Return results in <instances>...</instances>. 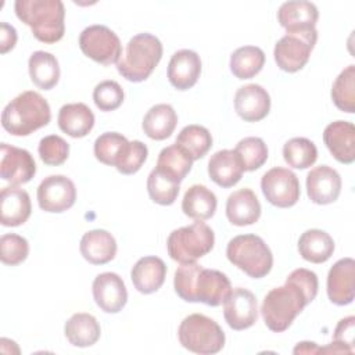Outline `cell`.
Segmentation results:
<instances>
[{"instance_id":"6da1fadb","label":"cell","mask_w":355,"mask_h":355,"mask_svg":"<svg viewBox=\"0 0 355 355\" xmlns=\"http://www.w3.org/2000/svg\"><path fill=\"white\" fill-rule=\"evenodd\" d=\"M15 15L28 25L33 36L51 44L62 39L65 32V8L60 0H17Z\"/></svg>"},{"instance_id":"7a4b0ae2","label":"cell","mask_w":355,"mask_h":355,"mask_svg":"<svg viewBox=\"0 0 355 355\" xmlns=\"http://www.w3.org/2000/svg\"><path fill=\"white\" fill-rule=\"evenodd\" d=\"M50 119L51 111L47 100L33 90L14 97L1 114V125L12 136H28L49 125Z\"/></svg>"},{"instance_id":"3957f363","label":"cell","mask_w":355,"mask_h":355,"mask_svg":"<svg viewBox=\"0 0 355 355\" xmlns=\"http://www.w3.org/2000/svg\"><path fill=\"white\" fill-rule=\"evenodd\" d=\"M162 58V44L151 33H137L126 44L119 61L118 73L129 82H143L155 69Z\"/></svg>"},{"instance_id":"277c9868","label":"cell","mask_w":355,"mask_h":355,"mask_svg":"<svg viewBox=\"0 0 355 355\" xmlns=\"http://www.w3.org/2000/svg\"><path fill=\"white\" fill-rule=\"evenodd\" d=\"M308 304L300 288L286 282L284 286L275 287L265 295L261 305L262 319L269 330L282 333L291 326Z\"/></svg>"},{"instance_id":"5b68a950","label":"cell","mask_w":355,"mask_h":355,"mask_svg":"<svg viewBox=\"0 0 355 355\" xmlns=\"http://www.w3.org/2000/svg\"><path fill=\"white\" fill-rule=\"evenodd\" d=\"M227 259L252 279L265 277L273 266L268 244L257 234H239L226 247Z\"/></svg>"},{"instance_id":"8992f818","label":"cell","mask_w":355,"mask_h":355,"mask_svg":"<svg viewBox=\"0 0 355 355\" xmlns=\"http://www.w3.org/2000/svg\"><path fill=\"white\" fill-rule=\"evenodd\" d=\"M214 230L202 220H196L189 226L172 230L166 240V248L173 261L190 263L207 255L214 248Z\"/></svg>"},{"instance_id":"52a82bcc","label":"cell","mask_w":355,"mask_h":355,"mask_svg":"<svg viewBox=\"0 0 355 355\" xmlns=\"http://www.w3.org/2000/svg\"><path fill=\"white\" fill-rule=\"evenodd\" d=\"M178 337L183 348L200 355L218 354L226 340L220 326L202 313L186 316L180 322Z\"/></svg>"},{"instance_id":"ba28073f","label":"cell","mask_w":355,"mask_h":355,"mask_svg":"<svg viewBox=\"0 0 355 355\" xmlns=\"http://www.w3.org/2000/svg\"><path fill=\"white\" fill-rule=\"evenodd\" d=\"M318 40V31L287 32L277 40L273 49V55L277 67L284 72H297L302 69Z\"/></svg>"},{"instance_id":"9c48e42d","label":"cell","mask_w":355,"mask_h":355,"mask_svg":"<svg viewBox=\"0 0 355 355\" xmlns=\"http://www.w3.org/2000/svg\"><path fill=\"white\" fill-rule=\"evenodd\" d=\"M79 47L86 57L103 65L116 64L122 55L118 35L105 25L85 28L79 35Z\"/></svg>"},{"instance_id":"30bf717a","label":"cell","mask_w":355,"mask_h":355,"mask_svg":"<svg viewBox=\"0 0 355 355\" xmlns=\"http://www.w3.org/2000/svg\"><path fill=\"white\" fill-rule=\"evenodd\" d=\"M261 190L272 205L277 208H290L300 200V180L297 175L283 166H275L263 173Z\"/></svg>"},{"instance_id":"8fae6325","label":"cell","mask_w":355,"mask_h":355,"mask_svg":"<svg viewBox=\"0 0 355 355\" xmlns=\"http://www.w3.org/2000/svg\"><path fill=\"white\" fill-rule=\"evenodd\" d=\"M76 200L73 182L64 175H50L37 187V204L44 212L60 214L69 209Z\"/></svg>"},{"instance_id":"7c38bea8","label":"cell","mask_w":355,"mask_h":355,"mask_svg":"<svg viewBox=\"0 0 355 355\" xmlns=\"http://www.w3.org/2000/svg\"><path fill=\"white\" fill-rule=\"evenodd\" d=\"M223 316L233 330H245L258 319V304L255 295L243 287L232 288L223 301Z\"/></svg>"},{"instance_id":"4fadbf2b","label":"cell","mask_w":355,"mask_h":355,"mask_svg":"<svg viewBox=\"0 0 355 355\" xmlns=\"http://www.w3.org/2000/svg\"><path fill=\"white\" fill-rule=\"evenodd\" d=\"M0 150V175L3 180L10 182L11 186L24 184L32 180L36 173V162L28 150L7 143H1Z\"/></svg>"},{"instance_id":"5bb4252c","label":"cell","mask_w":355,"mask_h":355,"mask_svg":"<svg viewBox=\"0 0 355 355\" xmlns=\"http://www.w3.org/2000/svg\"><path fill=\"white\" fill-rule=\"evenodd\" d=\"M93 298L105 313H118L126 305L128 291L122 277L114 272H104L94 277Z\"/></svg>"},{"instance_id":"9a60e30c","label":"cell","mask_w":355,"mask_h":355,"mask_svg":"<svg viewBox=\"0 0 355 355\" xmlns=\"http://www.w3.org/2000/svg\"><path fill=\"white\" fill-rule=\"evenodd\" d=\"M341 178L329 165H319L306 175V193L312 202L326 205L334 202L341 193Z\"/></svg>"},{"instance_id":"2e32d148","label":"cell","mask_w":355,"mask_h":355,"mask_svg":"<svg viewBox=\"0 0 355 355\" xmlns=\"http://www.w3.org/2000/svg\"><path fill=\"white\" fill-rule=\"evenodd\" d=\"M230 291L232 284L225 273L201 266L194 283V302L219 306L227 298Z\"/></svg>"},{"instance_id":"e0dca14e","label":"cell","mask_w":355,"mask_h":355,"mask_svg":"<svg viewBox=\"0 0 355 355\" xmlns=\"http://www.w3.org/2000/svg\"><path fill=\"white\" fill-rule=\"evenodd\" d=\"M234 110L245 122L262 121L270 111V96L261 85L241 86L234 94Z\"/></svg>"},{"instance_id":"ac0fdd59","label":"cell","mask_w":355,"mask_h":355,"mask_svg":"<svg viewBox=\"0 0 355 355\" xmlns=\"http://www.w3.org/2000/svg\"><path fill=\"white\" fill-rule=\"evenodd\" d=\"M201 73L200 55L189 49H182L173 53L168 64V80L169 83L183 92L193 87Z\"/></svg>"},{"instance_id":"d6986e66","label":"cell","mask_w":355,"mask_h":355,"mask_svg":"<svg viewBox=\"0 0 355 355\" xmlns=\"http://www.w3.org/2000/svg\"><path fill=\"white\" fill-rule=\"evenodd\" d=\"M323 141L330 154L341 164L355 159V126L348 121H334L323 130Z\"/></svg>"},{"instance_id":"ffe728a7","label":"cell","mask_w":355,"mask_h":355,"mask_svg":"<svg viewBox=\"0 0 355 355\" xmlns=\"http://www.w3.org/2000/svg\"><path fill=\"white\" fill-rule=\"evenodd\" d=\"M355 262L352 258L338 259L327 273V295L336 305H348L354 301Z\"/></svg>"},{"instance_id":"44dd1931","label":"cell","mask_w":355,"mask_h":355,"mask_svg":"<svg viewBox=\"0 0 355 355\" xmlns=\"http://www.w3.org/2000/svg\"><path fill=\"white\" fill-rule=\"evenodd\" d=\"M319 11L311 1H286L279 7L277 21L282 28L290 32H306L316 29Z\"/></svg>"},{"instance_id":"7402d4cb","label":"cell","mask_w":355,"mask_h":355,"mask_svg":"<svg viewBox=\"0 0 355 355\" xmlns=\"http://www.w3.org/2000/svg\"><path fill=\"white\" fill-rule=\"evenodd\" d=\"M32 212L29 194L17 186L1 189L0 194V222L3 226L14 227L25 223Z\"/></svg>"},{"instance_id":"603a6c76","label":"cell","mask_w":355,"mask_h":355,"mask_svg":"<svg viewBox=\"0 0 355 355\" xmlns=\"http://www.w3.org/2000/svg\"><path fill=\"white\" fill-rule=\"evenodd\" d=\"M244 168L234 150H219L208 161V175L214 183L223 189L233 187L243 176Z\"/></svg>"},{"instance_id":"cb8c5ba5","label":"cell","mask_w":355,"mask_h":355,"mask_svg":"<svg viewBox=\"0 0 355 355\" xmlns=\"http://www.w3.org/2000/svg\"><path fill=\"white\" fill-rule=\"evenodd\" d=\"M166 276L165 262L154 255L140 258L130 270L135 288L141 294H151L161 288Z\"/></svg>"},{"instance_id":"d4e9b609","label":"cell","mask_w":355,"mask_h":355,"mask_svg":"<svg viewBox=\"0 0 355 355\" xmlns=\"http://www.w3.org/2000/svg\"><path fill=\"white\" fill-rule=\"evenodd\" d=\"M226 216L234 226L254 225L261 216V204L255 193L248 187L233 191L226 200Z\"/></svg>"},{"instance_id":"484cf974","label":"cell","mask_w":355,"mask_h":355,"mask_svg":"<svg viewBox=\"0 0 355 355\" xmlns=\"http://www.w3.org/2000/svg\"><path fill=\"white\" fill-rule=\"evenodd\" d=\"M79 250L87 262L93 265H104L115 258L116 241L110 232L94 229L82 236Z\"/></svg>"},{"instance_id":"4316f807","label":"cell","mask_w":355,"mask_h":355,"mask_svg":"<svg viewBox=\"0 0 355 355\" xmlns=\"http://www.w3.org/2000/svg\"><path fill=\"white\" fill-rule=\"evenodd\" d=\"M58 128L73 139L85 137L94 126V114L85 103L65 104L58 111Z\"/></svg>"},{"instance_id":"83f0119b","label":"cell","mask_w":355,"mask_h":355,"mask_svg":"<svg viewBox=\"0 0 355 355\" xmlns=\"http://www.w3.org/2000/svg\"><path fill=\"white\" fill-rule=\"evenodd\" d=\"M64 333L69 344L79 348L92 347L100 338L101 329L97 319L85 312L73 313L64 326Z\"/></svg>"},{"instance_id":"f1b7e54d","label":"cell","mask_w":355,"mask_h":355,"mask_svg":"<svg viewBox=\"0 0 355 355\" xmlns=\"http://www.w3.org/2000/svg\"><path fill=\"white\" fill-rule=\"evenodd\" d=\"M216 196L204 184L190 186L182 200L183 214L196 220H207L212 218L216 211Z\"/></svg>"},{"instance_id":"f546056e","label":"cell","mask_w":355,"mask_h":355,"mask_svg":"<svg viewBox=\"0 0 355 355\" xmlns=\"http://www.w3.org/2000/svg\"><path fill=\"white\" fill-rule=\"evenodd\" d=\"M298 252L308 262L323 263L334 252V240L324 230L308 229L298 239Z\"/></svg>"},{"instance_id":"4dcf8cb0","label":"cell","mask_w":355,"mask_h":355,"mask_svg":"<svg viewBox=\"0 0 355 355\" xmlns=\"http://www.w3.org/2000/svg\"><path fill=\"white\" fill-rule=\"evenodd\" d=\"M178 123V115L169 104L153 105L143 118V132L153 140H165L169 137Z\"/></svg>"},{"instance_id":"1f68e13d","label":"cell","mask_w":355,"mask_h":355,"mask_svg":"<svg viewBox=\"0 0 355 355\" xmlns=\"http://www.w3.org/2000/svg\"><path fill=\"white\" fill-rule=\"evenodd\" d=\"M28 71L31 80L42 90L53 89L60 80V65L55 58L49 51H35L29 57Z\"/></svg>"},{"instance_id":"d6a6232c","label":"cell","mask_w":355,"mask_h":355,"mask_svg":"<svg viewBox=\"0 0 355 355\" xmlns=\"http://www.w3.org/2000/svg\"><path fill=\"white\" fill-rule=\"evenodd\" d=\"M265 64V53L257 46H243L230 55V71L237 79H251L261 72Z\"/></svg>"},{"instance_id":"836d02e7","label":"cell","mask_w":355,"mask_h":355,"mask_svg":"<svg viewBox=\"0 0 355 355\" xmlns=\"http://www.w3.org/2000/svg\"><path fill=\"white\" fill-rule=\"evenodd\" d=\"M191 166L193 159L178 144H172L159 151L155 168L172 180L180 183L191 171Z\"/></svg>"},{"instance_id":"e575fe53","label":"cell","mask_w":355,"mask_h":355,"mask_svg":"<svg viewBox=\"0 0 355 355\" xmlns=\"http://www.w3.org/2000/svg\"><path fill=\"white\" fill-rule=\"evenodd\" d=\"M175 144L196 161L209 151L212 147V136L209 130L201 125H187L179 132Z\"/></svg>"},{"instance_id":"d590c367","label":"cell","mask_w":355,"mask_h":355,"mask_svg":"<svg viewBox=\"0 0 355 355\" xmlns=\"http://www.w3.org/2000/svg\"><path fill=\"white\" fill-rule=\"evenodd\" d=\"M283 158L291 168L306 169L316 162L318 148L306 137H293L283 146Z\"/></svg>"},{"instance_id":"8d00e7d4","label":"cell","mask_w":355,"mask_h":355,"mask_svg":"<svg viewBox=\"0 0 355 355\" xmlns=\"http://www.w3.org/2000/svg\"><path fill=\"white\" fill-rule=\"evenodd\" d=\"M331 100L344 112L355 111V65H348L336 78L331 86Z\"/></svg>"},{"instance_id":"74e56055","label":"cell","mask_w":355,"mask_h":355,"mask_svg":"<svg viewBox=\"0 0 355 355\" xmlns=\"http://www.w3.org/2000/svg\"><path fill=\"white\" fill-rule=\"evenodd\" d=\"M180 183L172 180L157 168L147 178V191L150 198L159 205H172L179 194Z\"/></svg>"},{"instance_id":"f35d334b","label":"cell","mask_w":355,"mask_h":355,"mask_svg":"<svg viewBox=\"0 0 355 355\" xmlns=\"http://www.w3.org/2000/svg\"><path fill=\"white\" fill-rule=\"evenodd\" d=\"M128 143L129 140L123 135L118 132H105L94 141V155L100 162L115 166Z\"/></svg>"},{"instance_id":"ab89813d","label":"cell","mask_w":355,"mask_h":355,"mask_svg":"<svg viewBox=\"0 0 355 355\" xmlns=\"http://www.w3.org/2000/svg\"><path fill=\"white\" fill-rule=\"evenodd\" d=\"M234 151L241 159L244 171L259 169L268 159V147L261 137H244L237 144Z\"/></svg>"},{"instance_id":"60d3db41","label":"cell","mask_w":355,"mask_h":355,"mask_svg":"<svg viewBox=\"0 0 355 355\" xmlns=\"http://www.w3.org/2000/svg\"><path fill=\"white\" fill-rule=\"evenodd\" d=\"M29 254L28 240L15 233H6L0 239V258L4 265L22 263Z\"/></svg>"},{"instance_id":"b9f144b4","label":"cell","mask_w":355,"mask_h":355,"mask_svg":"<svg viewBox=\"0 0 355 355\" xmlns=\"http://www.w3.org/2000/svg\"><path fill=\"white\" fill-rule=\"evenodd\" d=\"M40 159L50 166L64 164L69 155V144L58 135L44 136L37 147Z\"/></svg>"},{"instance_id":"7bdbcfd3","label":"cell","mask_w":355,"mask_h":355,"mask_svg":"<svg viewBox=\"0 0 355 355\" xmlns=\"http://www.w3.org/2000/svg\"><path fill=\"white\" fill-rule=\"evenodd\" d=\"M123 89L115 80H103L93 90V101L100 111L116 110L123 103Z\"/></svg>"},{"instance_id":"ee69618b","label":"cell","mask_w":355,"mask_h":355,"mask_svg":"<svg viewBox=\"0 0 355 355\" xmlns=\"http://www.w3.org/2000/svg\"><path fill=\"white\" fill-rule=\"evenodd\" d=\"M147 146L140 140H132L128 143L115 168L122 175H133L143 166V164L147 159Z\"/></svg>"},{"instance_id":"f6af8a7d","label":"cell","mask_w":355,"mask_h":355,"mask_svg":"<svg viewBox=\"0 0 355 355\" xmlns=\"http://www.w3.org/2000/svg\"><path fill=\"white\" fill-rule=\"evenodd\" d=\"M201 265L197 262L190 263H180L175 270L173 277V287L176 294L187 302H194V283Z\"/></svg>"},{"instance_id":"bcb514c9","label":"cell","mask_w":355,"mask_h":355,"mask_svg":"<svg viewBox=\"0 0 355 355\" xmlns=\"http://www.w3.org/2000/svg\"><path fill=\"white\" fill-rule=\"evenodd\" d=\"M286 282L294 284L300 291L305 295L308 302H312L318 294L319 288V282L318 276L315 272L305 269V268H298L294 269L286 279Z\"/></svg>"},{"instance_id":"7dc6e473","label":"cell","mask_w":355,"mask_h":355,"mask_svg":"<svg viewBox=\"0 0 355 355\" xmlns=\"http://www.w3.org/2000/svg\"><path fill=\"white\" fill-rule=\"evenodd\" d=\"M354 333H355V318L347 316L341 319L333 334V343L347 348L351 354L354 352Z\"/></svg>"},{"instance_id":"c3c4849f","label":"cell","mask_w":355,"mask_h":355,"mask_svg":"<svg viewBox=\"0 0 355 355\" xmlns=\"http://www.w3.org/2000/svg\"><path fill=\"white\" fill-rule=\"evenodd\" d=\"M0 28V51L1 54H6L7 51L12 50L17 43V31L7 22H1Z\"/></svg>"},{"instance_id":"681fc988","label":"cell","mask_w":355,"mask_h":355,"mask_svg":"<svg viewBox=\"0 0 355 355\" xmlns=\"http://www.w3.org/2000/svg\"><path fill=\"white\" fill-rule=\"evenodd\" d=\"M319 348L316 345V343H311V341H301L295 345L294 348V354H316L319 352Z\"/></svg>"}]
</instances>
